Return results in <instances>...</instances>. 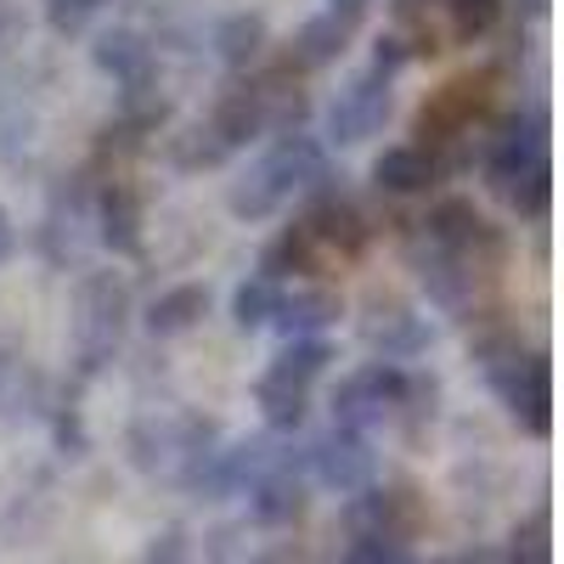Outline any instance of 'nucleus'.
Here are the masks:
<instances>
[{
  "label": "nucleus",
  "instance_id": "27",
  "mask_svg": "<svg viewBox=\"0 0 564 564\" xmlns=\"http://www.w3.org/2000/svg\"><path fill=\"white\" fill-rule=\"evenodd\" d=\"M508 558H513V564H553V542H547V508H536L531 520H520Z\"/></svg>",
  "mask_w": 564,
  "mask_h": 564
},
{
  "label": "nucleus",
  "instance_id": "6",
  "mask_svg": "<svg viewBox=\"0 0 564 564\" xmlns=\"http://www.w3.org/2000/svg\"><path fill=\"white\" fill-rule=\"evenodd\" d=\"M390 108H395L390 79L367 68V74H356V79L339 90L334 108H327V135H334L339 148H356V141H367V135H379V130H384Z\"/></svg>",
  "mask_w": 564,
  "mask_h": 564
},
{
  "label": "nucleus",
  "instance_id": "5",
  "mask_svg": "<svg viewBox=\"0 0 564 564\" xmlns=\"http://www.w3.org/2000/svg\"><path fill=\"white\" fill-rule=\"evenodd\" d=\"M491 79L497 74H468V79H452V85H441L430 102L417 108V148H441V141H457V135H468L475 130V119L486 113V102H491Z\"/></svg>",
  "mask_w": 564,
  "mask_h": 564
},
{
  "label": "nucleus",
  "instance_id": "17",
  "mask_svg": "<svg viewBox=\"0 0 564 564\" xmlns=\"http://www.w3.org/2000/svg\"><path fill=\"white\" fill-rule=\"evenodd\" d=\"M204 311H209V289H198V282H175V289H164L148 305V334L153 339H175V334H186V327H198Z\"/></svg>",
  "mask_w": 564,
  "mask_h": 564
},
{
  "label": "nucleus",
  "instance_id": "37",
  "mask_svg": "<svg viewBox=\"0 0 564 564\" xmlns=\"http://www.w3.org/2000/svg\"><path fill=\"white\" fill-rule=\"evenodd\" d=\"M395 7H401V12H412V7H417V0H395Z\"/></svg>",
  "mask_w": 564,
  "mask_h": 564
},
{
  "label": "nucleus",
  "instance_id": "7",
  "mask_svg": "<svg viewBox=\"0 0 564 564\" xmlns=\"http://www.w3.org/2000/svg\"><path fill=\"white\" fill-rule=\"evenodd\" d=\"M305 463L316 468V480H322L327 491H339V497L367 491L372 475H379V452H372V441L356 435V430H339V423H334V435H322V441L305 452Z\"/></svg>",
  "mask_w": 564,
  "mask_h": 564
},
{
  "label": "nucleus",
  "instance_id": "23",
  "mask_svg": "<svg viewBox=\"0 0 564 564\" xmlns=\"http://www.w3.org/2000/svg\"><path fill=\"white\" fill-rule=\"evenodd\" d=\"M289 271H316V238L305 231V220L289 226V231H282V238L260 254V276H265V282L289 276Z\"/></svg>",
  "mask_w": 564,
  "mask_h": 564
},
{
  "label": "nucleus",
  "instance_id": "1",
  "mask_svg": "<svg viewBox=\"0 0 564 564\" xmlns=\"http://www.w3.org/2000/svg\"><path fill=\"white\" fill-rule=\"evenodd\" d=\"M475 356L486 367V384L508 401L513 423L542 441L553 430V379H547V361L531 356V350H520V339H513V334H486Z\"/></svg>",
  "mask_w": 564,
  "mask_h": 564
},
{
  "label": "nucleus",
  "instance_id": "19",
  "mask_svg": "<svg viewBox=\"0 0 564 564\" xmlns=\"http://www.w3.org/2000/svg\"><path fill=\"white\" fill-rule=\"evenodd\" d=\"M282 204H289V186L271 175L265 159L249 164V175H243V181H231V193H226V209L238 215V220H265V215H276Z\"/></svg>",
  "mask_w": 564,
  "mask_h": 564
},
{
  "label": "nucleus",
  "instance_id": "13",
  "mask_svg": "<svg viewBox=\"0 0 564 564\" xmlns=\"http://www.w3.org/2000/svg\"><path fill=\"white\" fill-rule=\"evenodd\" d=\"M209 130L220 135V148H226V153H238V148H249L254 135H265V97H260V79L231 85L226 97L215 102Z\"/></svg>",
  "mask_w": 564,
  "mask_h": 564
},
{
  "label": "nucleus",
  "instance_id": "33",
  "mask_svg": "<svg viewBox=\"0 0 564 564\" xmlns=\"http://www.w3.org/2000/svg\"><path fill=\"white\" fill-rule=\"evenodd\" d=\"M148 564H193V558H186V542H181L175 531H164V536H153Z\"/></svg>",
  "mask_w": 564,
  "mask_h": 564
},
{
  "label": "nucleus",
  "instance_id": "36",
  "mask_svg": "<svg viewBox=\"0 0 564 564\" xmlns=\"http://www.w3.org/2000/svg\"><path fill=\"white\" fill-rule=\"evenodd\" d=\"M361 7H367V0H334V18H339V23H356Z\"/></svg>",
  "mask_w": 564,
  "mask_h": 564
},
{
  "label": "nucleus",
  "instance_id": "8",
  "mask_svg": "<svg viewBox=\"0 0 564 564\" xmlns=\"http://www.w3.org/2000/svg\"><path fill=\"white\" fill-rule=\"evenodd\" d=\"M345 520L361 536H379V542H401L406 547V536H417V525H423V502H417L412 486H390V491L384 486H367V491L350 497Z\"/></svg>",
  "mask_w": 564,
  "mask_h": 564
},
{
  "label": "nucleus",
  "instance_id": "14",
  "mask_svg": "<svg viewBox=\"0 0 564 564\" xmlns=\"http://www.w3.org/2000/svg\"><path fill=\"white\" fill-rule=\"evenodd\" d=\"M90 57H97V68L113 74L124 90L130 85H153V45H148V34H135V29H108L97 45H90Z\"/></svg>",
  "mask_w": 564,
  "mask_h": 564
},
{
  "label": "nucleus",
  "instance_id": "29",
  "mask_svg": "<svg viewBox=\"0 0 564 564\" xmlns=\"http://www.w3.org/2000/svg\"><path fill=\"white\" fill-rule=\"evenodd\" d=\"M339 564H412V553L401 542H379V536H356L350 553Z\"/></svg>",
  "mask_w": 564,
  "mask_h": 564
},
{
  "label": "nucleus",
  "instance_id": "9",
  "mask_svg": "<svg viewBox=\"0 0 564 564\" xmlns=\"http://www.w3.org/2000/svg\"><path fill=\"white\" fill-rule=\"evenodd\" d=\"M361 339L372 345V356L390 361V367H401V361H412V356H423V350L435 345L430 322L412 316V311L395 305V300H372V305H367V316H361Z\"/></svg>",
  "mask_w": 564,
  "mask_h": 564
},
{
  "label": "nucleus",
  "instance_id": "34",
  "mask_svg": "<svg viewBox=\"0 0 564 564\" xmlns=\"http://www.w3.org/2000/svg\"><path fill=\"white\" fill-rule=\"evenodd\" d=\"M452 564H513V558H508V547H486V542H475V547H463Z\"/></svg>",
  "mask_w": 564,
  "mask_h": 564
},
{
  "label": "nucleus",
  "instance_id": "3",
  "mask_svg": "<svg viewBox=\"0 0 564 564\" xmlns=\"http://www.w3.org/2000/svg\"><path fill=\"white\" fill-rule=\"evenodd\" d=\"M401 395H406V367L367 361V367H356L350 379L334 390V417H339V430L367 435L372 423H384V417L401 412Z\"/></svg>",
  "mask_w": 564,
  "mask_h": 564
},
{
  "label": "nucleus",
  "instance_id": "20",
  "mask_svg": "<svg viewBox=\"0 0 564 564\" xmlns=\"http://www.w3.org/2000/svg\"><path fill=\"white\" fill-rule=\"evenodd\" d=\"M254 401H260V412H265V423H271L276 435L300 430V423H305V412H311V390H300V384H289V379H276L271 367L260 372Z\"/></svg>",
  "mask_w": 564,
  "mask_h": 564
},
{
  "label": "nucleus",
  "instance_id": "2",
  "mask_svg": "<svg viewBox=\"0 0 564 564\" xmlns=\"http://www.w3.org/2000/svg\"><path fill=\"white\" fill-rule=\"evenodd\" d=\"M124 316H130V289H124L113 271H90L79 282V322H74L85 372H97L113 356V345L124 334Z\"/></svg>",
  "mask_w": 564,
  "mask_h": 564
},
{
  "label": "nucleus",
  "instance_id": "35",
  "mask_svg": "<svg viewBox=\"0 0 564 564\" xmlns=\"http://www.w3.org/2000/svg\"><path fill=\"white\" fill-rule=\"evenodd\" d=\"M18 254V226H12V215H7V204H0V265H7Z\"/></svg>",
  "mask_w": 564,
  "mask_h": 564
},
{
  "label": "nucleus",
  "instance_id": "25",
  "mask_svg": "<svg viewBox=\"0 0 564 564\" xmlns=\"http://www.w3.org/2000/svg\"><path fill=\"white\" fill-rule=\"evenodd\" d=\"M446 7H452V34H457L463 45L486 40V34L502 23V0H446Z\"/></svg>",
  "mask_w": 564,
  "mask_h": 564
},
{
  "label": "nucleus",
  "instance_id": "10",
  "mask_svg": "<svg viewBox=\"0 0 564 564\" xmlns=\"http://www.w3.org/2000/svg\"><path fill=\"white\" fill-rule=\"evenodd\" d=\"M327 181H334V175H327ZM327 181L311 186V193H316V209H311L305 231L316 238V249L327 243V249H339V254H361V249L372 243V220H367V209H361L356 198L334 193Z\"/></svg>",
  "mask_w": 564,
  "mask_h": 564
},
{
  "label": "nucleus",
  "instance_id": "4",
  "mask_svg": "<svg viewBox=\"0 0 564 564\" xmlns=\"http://www.w3.org/2000/svg\"><path fill=\"white\" fill-rule=\"evenodd\" d=\"M547 159V119L542 113H508L497 124V135L486 141V181L491 193L508 198L513 186H520L525 170H536Z\"/></svg>",
  "mask_w": 564,
  "mask_h": 564
},
{
  "label": "nucleus",
  "instance_id": "16",
  "mask_svg": "<svg viewBox=\"0 0 564 564\" xmlns=\"http://www.w3.org/2000/svg\"><path fill=\"white\" fill-rule=\"evenodd\" d=\"M271 322L282 327V339H322L327 327L339 322V294H327V289H300V294H282Z\"/></svg>",
  "mask_w": 564,
  "mask_h": 564
},
{
  "label": "nucleus",
  "instance_id": "24",
  "mask_svg": "<svg viewBox=\"0 0 564 564\" xmlns=\"http://www.w3.org/2000/svg\"><path fill=\"white\" fill-rule=\"evenodd\" d=\"M276 300H282V289L254 271L249 282H238V294H231V322H238L243 334H254V327H265L276 316Z\"/></svg>",
  "mask_w": 564,
  "mask_h": 564
},
{
  "label": "nucleus",
  "instance_id": "12",
  "mask_svg": "<svg viewBox=\"0 0 564 564\" xmlns=\"http://www.w3.org/2000/svg\"><path fill=\"white\" fill-rule=\"evenodd\" d=\"M441 181V159L430 148H417V141H406V148H384L379 164H372V186L390 198H412V193H430V186Z\"/></svg>",
  "mask_w": 564,
  "mask_h": 564
},
{
  "label": "nucleus",
  "instance_id": "38",
  "mask_svg": "<svg viewBox=\"0 0 564 564\" xmlns=\"http://www.w3.org/2000/svg\"><path fill=\"white\" fill-rule=\"evenodd\" d=\"M249 564H276V558H249Z\"/></svg>",
  "mask_w": 564,
  "mask_h": 564
},
{
  "label": "nucleus",
  "instance_id": "21",
  "mask_svg": "<svg viewBox=\"0 0 564 564\" xmlns=\"http://www.w3.org/2000/svg\"><path fill=\"white\" fill-rule=\"evenodd\" d=\"M215 52L226 68H249L260 52H265V18L260 12H231L220 29H215Z\"/></svg>",
  "mask_w": 564,
  "mask_h": 564
},
{
  "label": "nucleus",
  "instance_id": "11",
  "mask_svg": "<svg viewBox=\"0 0 564 564\" xmlns=\"http://www.w3.org/2000/svg\"><path fill=\"white\" fill-rule=\"evenodd\" d=\"M300 468L305 457H289L282 468H271L265 480L249 486V513L260 525H294L300 513H305V480H300Z\"/></svg>",
  "mask_w": 564,
  "mask_h": 564
},
{
  "label": "nucleus",
  "instance_id": "22",
  "mask_svg": "<svg viewBox=\"0 0 564 564\" xmlns=\"http://www.w3.org/2000/svg\"><path fill=\"white\" fill-rule=\"evenodd\" d=\"M327 361H334V345H327V339H289L282 356L271 361V372H276V379H289V384H300V390H311L327 372Z\"/></svg>",
  "mask_w": 564,
  "mask_h": 564
},
{
  "label": "nucleus",
  "instance_id": "30",
  "mask_svg": "<svg viewBox=\"0 0 564 564\" xmlns=\"http://www.w3.org/2000/svg\"><path fill=\"white\" fill-rule=\"evenodd\" d=\"M102 0H45V18H52L57 34H79L90 18H97Z\"/></svg>",
  "mask_w": 564,
  "mask_h": 564
},
{
  "label": "nucleus",
  "instance_id": "18",
  "mask_svg": "<svg viewBox=\"0 0 564 564\" xmlns=\"http://www.w3.org/2000/svg\"><path fill=\"white\" fill-rule=\"evenodd\" d=\"M345 40H350V23H339L334 12L327 18H311L294 40H289V68L311 74V68H327V63H339L345 52Z\"/></svg>",
  "mask_w": 564,
  "mask_h": 564
},
{
  "label": "nucleus",
  "instance_id": "32",
  "mask_svg": "<svg viewBox=\"0 0 564 564\" xmlns=\"http://www.w3.org/2000/svg\"><path fill=\"white\" fill-rule=\"evenodd\" d=\"M57 446H63V457H85V452H90L85 417H79L74 406H57Z\"/></svg>",
  "mask_w": 564,
  "mask_h": 564
},
{
  "label": "nucleus",
  "instance_id": "15",
  "mask_svg": "<svg viewBox=\"0 0 564 564\" xmlns=\"http://www.w3.org/2000/svg\"><path fill=\"white\" fill-rule=\"evenodd\" d=\"M97 226H102V243L113 254H141V198L135 186L108 181L97 193Z\"/></svg>",
  "mask_w": 564,
  "mask_h": 564
},
{
  "label": "nucleus",
  "instance_id": "31",
  "mask_svg": "<svg viewBox=\"0 0 564 564\" xmlns=\"http://www.w3.org/2000/svg\"><path fill=\"white\" fill-rule=\"evenodd\" d=\"M406 63H412V45H406L401 34H379V40H372V63H367L372 74H384V79H395V74L406 68Z\"/></svg>",
  "mask_w": 564,
  "mask_h": 564
},
{
  "label": "nucleus",
  "instance_id": "26",
  "mask_svg": "<svg viewBox=\"0 0 564 564\" xmlns=\"http://www.w3.org/2000/svg\"><path fill=\"white\" fill-rule=\"evenodd\" d=\"M231 153L220 148V135L209 130V124H193L186 135H175V164L181 170H215V164H226Z\"/></svg>",
  "mask_w": 564,
  "mask_h": 564
},
{
  "label": "nucleus",
  "instance_id": "28",
  "mask_svg": "<svg viewBox=\"0 0 564 564\" xmlns=\"http://www.w3.org/2000/svg\"><path fill=\"white\" fill-rule=\"evenodd\" d=\"M547 198H553V170H547V159H542L536 170L520 175V186L508 193V204L520 209L525 220H542V215H547Z\"/></svg>",
  "mask_w": 564,
  "mask_h": 564
}]
</instances>
